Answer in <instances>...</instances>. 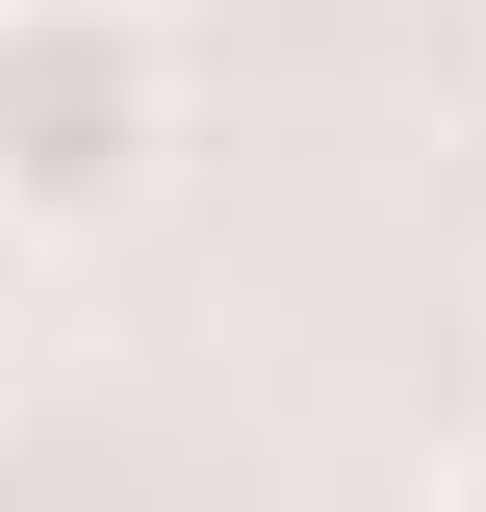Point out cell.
<instances>
[{
	"label": "cell",
	"instance_id": "7a4b0ae2",
	"mask_svg": "<svg viewBox=\"0 0 486 512\" xmlns=\"http://www.w3.org/2000/svg\"><path fill=\"white\" fill-rule=\"evenodd\" d=\"M435 512H486V436H461V461H435Z\"/></svg>",
	"mask_w": 486,
	"mask_h": 512
},
{
	"label": "cell",
	"instance_id": "6da1fadb",
	"mask_svg": "<svg viewBox=\"0 0 486 512\" xmlns=\"http://www.w3.org/2000/svg\"><path fill=\"white\" fill-rule=\"evenodd\" d=\"M180 0H0V231H128L180 180Z\"/></svg>",
	"mask_w": 486,
	"mask_h": 512
}]
</instances>
